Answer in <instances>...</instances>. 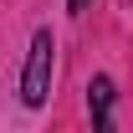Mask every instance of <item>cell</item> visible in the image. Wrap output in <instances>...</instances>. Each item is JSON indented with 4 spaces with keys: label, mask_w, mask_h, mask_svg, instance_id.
<instances>
[{
    "label": "cell",
    "mask_w": 133,
    "mask_h": 133,
    "mask_svg": "<svg viewBox=\"0 0 133 133\" xmlns=\"http://www.w3.org/2000/svg\"><path fill=\"white\" fill-rule=\"evenodd\" d=\"M51 72H56V41H51V31L41 26V31L31 36L26 66H21V102H26V108H46V97H51Z\"/></svg>",
    "instance_id": "cell-1"
},
{
    "label": "cell",
    "mask_w": 133,
    "mask_h": 133,
    "mask_svg": "<svg viewBox=\"0 0 133 133\" xmlns=\"http://www.w3.org/2000/svg\"><path fill=\"white\" fill-rule=\"evenodd\" d=\"M113 82L108 77H92L87 82V113H92V128H113Z\"/></svg>",
    "instance_id": "cell-2"
},
{
    "label": "cell",
    "mask_w": 133,
    "mask_h": 133,
    "mask_svg": "<svg viewBox=\"0 0 133 133\" xmlns=\"http://www.w3.org/2000/svg\"><path fill=\"white\" fill-rule=\"evenodd\" d=\"M87 5H92V0H66V10H72V16H82Z\"/></svg>",
    "instance_id": "cell-3"
}]
</instances>
